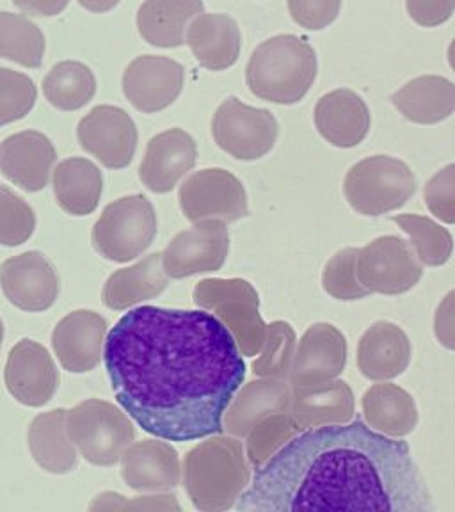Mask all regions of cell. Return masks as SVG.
Wrapping results in <instances>:
<instances>
[{"label": "cell", "mask_w": 455, "mask_h": 512, "mask_svg": "<svg viewBox=\"0 0 455 512\" xmlns=\"http://www.w3.org/2000/svg\"><path fill=\"white\" fill-rule=\"evenodd\" d=\"M36 230V214L8 185L0 184V244L22 246Z\"/></svg>", "instance_id": "obj_38"}, {"label": "cell", "mask_w": 455, "mask_h": 512, "mask_svg": "<svg viewBox=\"0 0 455 512\" xmlns=\"http://www.w3.org/2000/svg\"><path fill=\"white\" fill-rule=\"evenodd\" d=\"M454 290L448 292L447 297L438 306V312L434 317V333L443 347L448 351L455 349V328H454Z\"/></svg>", "instance_id": "obj_44"}, {"label": "cell", "mask_w": 455, "mask_h": 512, "mask_svg": "<svg viewBox=\"0 0 455 512\" xmlns=\"http://www.w3.org/2000/svg\"><path fill=\"white\" fill-rule=\"evenodd\" d=\"M45 56V36L27 16L0 11V59L25 68H40Z\"/></svg>", "instance_id": "obj_34"}, {"label": "cell", "mask_w": 455, "mask_h": 512, "mask_svg": "<svg viewBox=\"0 0 455 512\" xmlns=\"http://www.w3.org/2000/svg\"><path fill=\"white\" fill-rule=\"evenodd\" d=\"M230 253L228 226L219 219H203L192 228L176 233L160 253L162 267L173 280H184L194 274L216 272Z\"/></svg>", "instance_id": "obj_12"}, {"label": "cell", "mask_w": 455, "mask_h": 512, "mask_svg": "<svg viewBox=\"0 0 455 512\" xmlns=\"http://www.w3.org/2000/svg\"><path fill=\"white\" fill-rule=\"evenodd\" d=\"M342 0H288V13L297 25L308 31H322L333 24Z\"/></svg>", "instance_id": "obj_42"}, {"label": "cell", "mask_w": 455, "mask_h": 512, "mask_svg": "<svg viewBox=\"0 0 455 512\" xmlns=\"http://www.w3.org/2000/svg\"><path fill=\"white\" fill-rule=\"evenodd\" d=\"M361 408L368 427L390 438H404L418 425L415 399L399 384H374L363 395Z\"/></svg>", "instance_id": "obj_29"}, {"label": "cell", "mask_w": 455, "mask_h": 512, "mask_svg": "<svg viewBox=\"0 0 455 512\" xmlns=\"http://www.w3.org/2000/svg\"><path fill=\"white\" fill-rule=\"evenodd\" d=\"M194 304L212 312L230 331L242 356L253 358L264 345L265 326L256 288L242 278H207L192 290Z\"/></svg>", "instance_id": "obj_5"}, {"label": "cell", "mask_w": 455, "mask_h": 512, "mask_svg": "<svg viewBox=\"0 0 455 512\" xmlns=\"http://www.w3.org/2000/svg\"><path fill=\"white\" fill-rule=\"evenodd\" d=\"M77 139L105 168L123 169L136 155L137 127L121 107L96 105L79 121Z\"/></svg>", "instance_id": "obj_13"}, {"label": "cell", "mask_w": 455, "mask_h": 512, "mask_svg": "<svg viewBox=\"0 0 455 512\" xmlns=\"http://www.w3.org/2000/svg\"><path fill=\"white\" fill-rule=\"evenodd\" d=\"M356 276L370 294L400 296L422 280L424 265L408 240L384 235L358 249Z\"/></svg>", "instance_id": "obj_10"}, {"label": "cell", "mask_w": 455, "mask_h": 512, "mask_svg": "<svg viewBox=\"0 0 455 512\" xmlns=\"http://www.w3.org/2000/svg\"><path fill=\"white\" fill-rule=\"evenodd\" d=\"M296 352V331L285 320H276L267 326L264 345L256 354L253 374L287 381Z\"/></svg>", "instance_id": "obj_36"}, {"label": "cell", "mask_w": 455, "mask_h": 512, "mask_svg": "<svg viewBox=\"0 0 455 512\" xmlns=\"http://www.w3.org/2000/svg\"><path fill=\"white\" fill-rule=\"evenodd\" d=\"M393 223L409 235V244L416 258L427 267H440L447 264L454 251L452 233L429 217L416 214L392 216Z\"/></svg>", "instance_id": "obj_35"}, {"label": "cell", "mask_w": 455, "mask_h": 512, "mask_svg": "<svg viewBox=\"0 0 455 512\" xmlns=\"http://www.w3.org/2000/svg\"><path fill=\"white\" fill-rule=\"evenodd\" d=\"M168 281L160 253H152L144 256L137 264L112 272L102 290V303L109 310L123 312L160 296L168 287Z\"/></svg>", "instance_id": "obj_27"}, {"label": "cell", "mask_w": 455, "mask_h": 512, "mask_svg": "<svg viewBox=\"0 0 455 512\" xmlns=\"http://www.w3.org/2000/svg\"><path fill=\"white\" fill-rule=\"evenodd\" d=\"M280 125L274 114L228 96L212 118V137L223 152L237 160H258L278 141Z\"/></svg>", "instance_id": "obj_9"}, {"label": "cell", "mask_w": 455, "mask_h": 512, "mask_svg": "<svg viewBox=\"0 0 455 512\" xmlns=\"http://www.w3.org/2000/svg\"><path fill=\"white\" fill-rule=\"evenodd\" d=\"M249 480L251 464L246 450L233 436H214L185 456V491L198 511L232 509Z\"/></svg>", "instance_id": "obj_3"}, {"label": "cell", "mask_w": 455, "mask_h": 512, "mask_svg": "<svg viewBox=\"0 0 455 512\" xmlns=\"http://www.w3.org/2000/svg\"><path fill=\"white\" fill-rule=\"evenodd\" d=\"M358 248H345L329 260L322 271V288L338 301H360L370 296L356 276Z\"/></svg>", "instance_id": "obj_40"}, {"label": "cell", "mask_w": 455, "mask_h": 512, "mask_svg": "<svg viewBox=\"0 0 455 512\" xmlns=\"http://www.w3.org/2000/svg\"><path fill=\"white\" fill-rule=\"evenodd\" d=\"M201 13L203 0H146L137 11V31L152 47H182L187 25Z\"/></svg>", "instance_id": "obj_30"}, {"label": "cell", "mask_w": 455, "mask_h": 512, "mask_svg": "<svg viewBox=\"0 0 455 512\" xmlns=\"http://www.w3.org/2000/svg\"><path fill=\"white\" fill-rule=\"evenodd\" d=\"M123 95L144 114L175 104L185 86L184 66L166 56H139L123 73Z\"/></svg>", "instance_id": "obj_15"}, {"label": "cell", "mask_w": 455, "mask_h": 512, "mask_svg": "<svg viewBox=\"0 0 455 512\" xmlns=\"http://www.w3.org/2000/svg\"><path fill=\"white\" fill-rule=\"evenodd\" d=\"M0 287L9 303L22 312H45L59 296V274L40 251L11 256L0 265Z\"/></svg>", "instance_id": "obj_14"}, {"label": "cell", "mask_w": 455, "mask_h": 512, "mask_svg": "<svg viewBox=\"0 0 455 512\" xmlns=\"http://www.w3.org/2000/svg\"><path fill=\"white\" fill-rule=\"evenodd\" d=\"M372 125L365 100L352 89H335L315 107V127L335 148H354L365 141Z\"/></svg>", "instance_id": "obj_22"}, {"label": "cell", "mask_w": 455, "mask_h": 512, "mask_svg": "<svg viewBox=\"0 0 455 512\" xmlns=\"http://www.w3.org/2000/svg\"><path fill=\"white\" fill-rule=\"evenodd\" d=\"M198 146L182 128H169L150 139L139 166V180L148 191L166 194L196 166Z\"/></svg>", "instance_id": "obj_19"}, {"label": "cell", "mask_w": 455, "mask_h": 512, "mask_svg": "<svg viewBox=\"0 0 455 512\" xmlns=\"http://www.w3.org/2000/svg\"><path fill=\"white\" fill-rule=\"evenodd\" d=\"M235 507L248 512L436 511L408 443L358 418L296 434L258 468Z\"/></svg>", "instance_id": "obj_2"}, {"label": "cell", "mask_w": 455, "mask_h": 512, "mask_svg": "<svg viewBox=\"0 0 455 512\" xmlns=\"http://www.w3.org/2000/svg\"><path fill=\"white\" fill-rule=\"evenodd\" d=\"M411 354L404 329L390 320H377L360 338L358 368L370 381H390L408 370Z\"/></svg>", "instance_id": "obj_23"}, {"label": "cell", "mask_w": 455, "mask_h": 512, "mask_svg": "<svg viewBox=\"0 0 455 512\" xmlns=\"http://www.w3.org/2000/svg\"><path fill=\"white\" fill-rule=\"evenodd\" d=\"M290 416L301 429L347 424L354 418V393L345 381L290 386Z\"/></svg>", "instance_id": "obj_24"}, {"label": "cell", "mask_w": 455, "mask_h": 512, "mask_svg": "<svg viewBox=\"0 0 455 512\" xmlns=\"http://www.w3.org/2000/svg\"><path fill=\"white\" fill-rule=\"evenodd\" d=\"M4 381L13 399L29 408H43L59 388V372L45 345L24 338L11 349Z\"/></svg>", "instance_id": "obj_16"}, {"label": "cell", "mask_w": 455, "mask_h": 512, "mask_svg": "<svg viewBox=\"0 0 455 512\" xmlns=\"http://www.w3.org/2000/svg\"><path fill=\"white\" fill-rule=\"evenodd\" d=\"M317 54L308 41L280 34L256 48L246 68L249 91L265 102H301L317 79Z\"/></svg>", "instance_id": "obj_4"}, {"label": "cell", "mask_w": 455, "mask_h": 512, "mask_svg": "<svg viewBox=\"0 0 455 512\" xmlns=\"http://www.w3.org/2000/svg\"><path fill=\"white\" fill-rule=\"evenodd\" d=\"M68 409L57 408L41 413L29 427V448L34 461L54 475H64L75 470L79 463V452L66 431Z\"/></svg>", "instance_id": "obj_32"}, {"label": "cell", "mask_w": 455, "mask_h": 512, "mask_svg": "<svg viewBox=\"0 0 455 512\" xmlns=\"http://www.w3.org/2000/svg\"><path fill=\"white\" fill-rule=\"evenodd\" d=\"M157 214L152 201L132 194L104 208L91 232L96 253L109 262L127 264L150 248L157 237Z\"/></svg>", "instance_id": "obj_8"}, {"label": "cell", "mask_w": 455, "mask_h": 512, "mask_svg": "<svg viewBox=\"0 0 455 512\" xmlns=\"http://www.w3.org/2000/svg\"><path fill=\"white\" fill-rule=\"evenodd\" d=\"M120 461L121 479L134 491H171L180 486L182 464L171 443L134 441Z\"/></svg>", "instance_id": "obj_21"}, {"label": "cell", "mask_w": 455, "mask_h": 512, "mask_svg": "<svg viewBox=\"0 0 455 512\" xmlns=\"http://www.w3.org/2000/svg\"><path fill=\"white\" fill-rule=\"evenodd\" d=\"M57 205L75 217L95 212L102 192L104 176L96 164L82 157H72L57 164L52 176Z\"/></svg>", "instance_id": "obj_31"}, {"label": "cell", "mask_w": 455, "mask_h": 512, "mask_svg": "<svg viewBox=\"0 0 455 512\" xmlns=\"http://www.w3.org/2000/svg\"><path fill=\"white\" fill-rule=\"evenodd\" d=\"M36 100L38 89L29 75L0 68V127L24 120Z\"/></svg>", "instance_id": "obj_39"}, {"label": "cell", "mask_w": 455, "mask_h": 512, "mask_svg": "<svg viewBox=\"0 0 455 512\" xmlns=\"http://www.w3.org/2000/svg\"><path fill=\"white\" fill-rule=\"evenodd\" d=\"M185 43L191 47L192 54L203 68L210 72H223L237 63L242 34L232 16L201 13L194 16L187 27Z\"/></svg>", "instance_id": "obj_25"}, {"label": "cell", "mask_w": 455, "mask_h": 512, "mask_svg": "<svg viewBox=\"0 0 455 512\" xmlns=\"http://www.w3.org/2000/svg\"><path fill=\"white\" fill-rule=\"evenodd\" d=\"M427 208L443 223H455V166L448 164L432 176L424 189Z\"/></svg>", "instance_id": "obj_41"}, {"label": "cell", "mask_w": 455, "mask_h": 512, "mask_svg": "<svg viewBox=\"0 0 455 512\" xmlns=\"http://www.w3.org/2000/svg\"><path fill=\"white\" fill-rule=\"evenodd\" d=\"M56 160L54 144L36 130L18 132L0 143V173L25 192L47 187Z\"/></svg>", "instance_id": "obj_20"}, {"label": "cell", "mask_w": 455, "mask_h": 512, "mask_svg": "<svg viewBox=\"0 0 455 512\" xmlns=\"http://www.w3.org/2000/svg\"><path fill=\"white\" fill-rule=\"evenodd\" d=\"M180 208L191 223L219 219L235 223L249 216L248 192L239 178L226 169H201L180 187Z\"/></svg>", "instance_id": "obj_11"}, {"label": "cell", "mask_w": 455, "mask_h": 512, "mask_svg": "<svg viewBox=\"0 0 455 512\" xmlns=\"http://www.w3.org/2000/svg\"><path fill=\"white\" fill-rule=\"evenodd\" d=\"M102 356L121 408L144 432L178 443L223 431L224 409L246 377L233 336L207 310H130Z\"/></svg>", "instance_id": "obj_1"}, {"label": "cell", "mask_w": 455, "mask_h": 512, "mask_svg": "<svg viewBox=\"0 0 455 512\" xmlns=\"http://www.w3.org/2000/svg\"><path fill=\"white\" fill-rule=\"evenodd\" d=\"M2 342H4V324H2V319H0V347H2Z\"/></svg>", "instance_id": "obj_49"}, {"label": "cell", "mask_w": 455, "mask_h": 512, "mask_svg": "<svg viewBox=\"0 0 455 512\" xmlns=\"http://www.w3.org/2000/svg\"><path fill=\"white\" fill-rule=\"evenodd\" d=\"M416 192V178L404 160L374 155L360 160L345 175V200L354 212L379 217L404 207Z\"/></svg>", "instance_id": "obj_6"}, {"label": "cell", "mask_w": 455, "mask_h": 512, "mask_svg": "<svg viewBox=\"0 0 455 512\" xmlns=\"http://www.w3.org/2000/svg\"><path fill=\"white\" fill-rule=\"evenodd\" d=\"M107 328V320L91 310H77L59 320L52 333V347L61 367L72 374L95 370L104 354Z\"/></svg>", "instance_id": "obj_18"}, {"label": "cell", "mask_w": 455, "mask_h": 512, "mask_svg": "<svg viewBox=\"0 0 455 512\" xmlns=\"http://www.w3.org/2000/svg\"><path fill=\"white\" fill-rule=\"evenodd\" d=\"M80 6L91 13H107L120 4V0H79Z\"/></svg>", "instance_id": "obj_48"}, {"label": "cell", "mask_w": 455, "mask_h": 512, "mask_svg": "<svg viewBox=\"0 0 455 512\" xmlns=\"http://www.w3.org/2000/svg\"><path fill=\"white\" fill-rule=\"evenodd\" d=\"M121 500H123V495L120 493L105 491L91 502L89 511H121Z\"/></svg>", "instance_id": "obj_47"}, {"label": "cell", "mask_w": 455, "mask_h": 512, "mask_svg": "<svg viewBox=\"0 0 455 512\" xmlns=\"http://www.w3.org/2000/svg\"><path fill=\"white\" fill-rule=\"evenodd\" d=\"M41 88L48 104L59 111H79L96 95V77L84 63L63 61L47 73Z\"/></svg>", "instance_id": "obj_33"}, {"label": "cell", "mask_w": 455, "mask_h": 512, "mask_svg": "<svg viewBox=\"0 0 455 512\" xmlns=\"http://www.w3.org/2000/svg\"><path fill=\"white\" fill-rule=\"evenodd\" d=\"M237 392L223 415L224 431L237 438H246L251 427L264 416L290 411L292 388L287 381L262 377L249 381Z\"/></svg>", "instance_id": "obj_26"}, {"label": "cell", "mask_w": 455, "mask_h": 512, "mask_svg": "<svg viewBox=\"0 0 455 512\" xmlns=\"http://www.w3.org/2000/svg\"><path fill=\"white\" fill-rule=\"evenodd\" d=\"M347 365V338L340 329L317 322L306 329L294 352L288 381L290 386L328 383L342 376Z\"/></svg>", "instance_id": "obj_17"}, {"label": "cell", "mask_w": 455, "mask_h": 512, "mask_svg": "<svg viewBox=\"0 0 455 512\" xmlns=\"http://www.w3.org/2000/svg\"><path fill=\"white\" fill-rule=\"evenodd\" d=\"M66 431L80 456L102 468L120 463L123 452L136 441V429L127 413L107 400H84L70 409Z\"/></svg>", "instance_id": "obj_7"}, {"label": "cell", "mask_w": 455, "mask_h": 512, "mask_svg": "<svg viewBox=\"0 0 455 512\" xmlns=\"http://www.w3.org/2000/svg\"><path fill=\"white\" fill-rule=\"evenodd\" d=\"M392 104L411 123L436 125L454 114V82L440 75H422L393 93Z\"/></svg>", "instance_id": "obj_28"}, {"label": "cell", "mask_w": 455, "mask_h": 512, "mask_svg": "<svg viewBox=\"0 0 455 512\" xmlns=\"http://www.w3.org/2000/svg\"><path fill=\"white\" fill-rule=\"evenodd\" d=\"M409 18L422 27H438L454 15L455 0H406Z\"/></svg>", "instance_id": "obj_43"}, {"label": "cell", "mask_w": 455, "mask_h": 512, "mask_svg": "<svg viewBox=\"0 0 455 512\" xmlns=\"http://www.w3.org/2000/svg\"><path fill=\"white\" fill-rule=\"evenodd\" d=\"M16 8L32 16H57L68 8L70 0H13Z\"/></svg>", "instance_id": "obj_46"}, {"label": "cell", "mask_w": 455, "mask_h": 512, "mask_svg": "<svg viewBox=\"0 0 455 512\" xmlns=\"http://www.w3.org/2000/svg\"><path fill=\"white\" fill-rule=\"evenodd\" d=\"M182 511L175 495L136 496L127 500L123 496L121 511Z\"/></svg>", "instance_id": "obj_45"}, {"label": "cell", "mask_w": 455, "mask_h": 512, "mask_svg": "<svg viewBox=\"0 0 455 512\" xmlns=\"http://www.w3.org/2000/svg\"><path fill=\"white\" fill-rule=\"evenodd\" d=\"M303 431L292 420L290 413H272L258 420L251 431L248 432V448L246 457L249 464L256 470L262 468L280 448L285 447L288 441Z\"/></svg>", "instance_id": "obj_37"}]
</instances>
